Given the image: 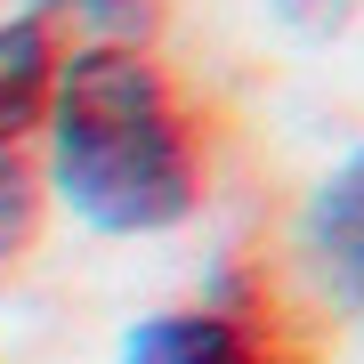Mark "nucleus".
<instances>
[{
    "label": "nucleus",
    "instance_id": "39448f33",
    "mask_svg": "<svg viewBox=\"0 0 364 364\" xmlns=\"http://www.w3.org/2000/svg\"><path fill=\"white\" fill-rule=\"evenodd\" d=\"M33 219H41V178L25 146H0V259H16L33 243Z\"/></svg>",
    "mask_w": 364,
    "mask_h": 364
},
{
    "label": "nucleus",
    "instance_id": "0eeeda50",
    "mask_svg": "<svg viewBox=\"0 0 364 364\" xmlns=\"http://www.w3.org/2000/svg\"><path fill=\"white\" fill-rule=\"evenodd\" d=\"M49 9H97V0H25V16H49Z\"/></svg>",
    "mask_w": 364,
    "mask_h": 364
},
{
    "label": "nucleus",
    "instance_id": "7ed1b4c3",
    "mask_svg": "<svg viewBox=\"0 0 364 364\" xmlns=\"http://www.w3.org/2000/svg\"><path fill=\"white\" fill-rule=\"evenodd\" d=\"M122 364H275V348L227 308H162L122 340Z\"/></svg>",
    "mask_w": 364,
    "mask_h": 364
},
{
    "label": "nucleus",
    "instance_id": "20e7f679",
    "mask_svg": "<svg viewBox=\"0 0 364 364\" xmlns=\"http://www.w3.org/2000/svg\"><path fill=\"white\" fill-rule=\"evenodd\" d=\"M49 73H57L49 16H0V146H25L41 130Z\"/></svg>",
    "mask_w": 364,
    "mask_h": 364
},
{
    "label": "nucleus",
    "instance_id": "423d86ee",
    "mask_svg": "<svg viewBox=\"0 0 364 364\" xmlns=\"http://www.w3.org/2000/svg\"><path fill=\"white\" fill-rule=\"evenodd\" d=\"M267 9L284 16L291 33H340V25H348V9H356V0H267Z\"/></svg>",
    "mask_w": 364,
    "mask_h": 364
},
{
    "label": "nucleus",
    "instance_id": "f257e3e1",
    "mask_svg": "<svg viewBox=\"0 0 364 364\" xmlns=\"http://www.w3.org/2000/svg\"><path fill=\"white\" fill-rule=\"evenodd\" d=\"M41 138H49L57 203L90 235H162L203 203V154L186 105L170 73L130 41H90L57 57Z\"/></svg>",
    "mask_w": 364,
    "mask_h": 364
},
{
    "label": "nucleus",
    "instance_id": "f03ea898",
    "mask_svg": "<svg viewBox=\"0 0 364 364\" xmlns=\"http://www.w3.org/2000/svg\"><path fill=\"white\" fill-rule=\"evenodd\" d=\"M299 251L316 259V275L348 308H364V146L340 154L324 170V186L308 195V210H299Z\"/></svg>",
    "mask_w": 364,
    "mask_h": 364
}]
</instances>
